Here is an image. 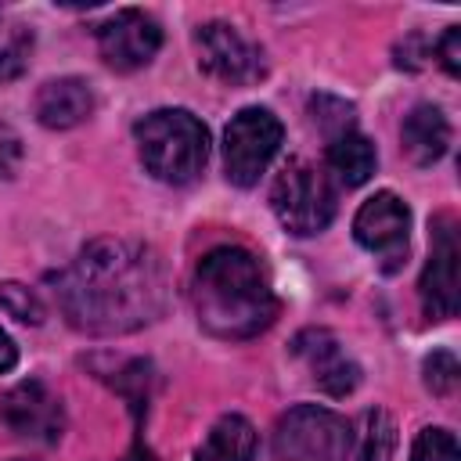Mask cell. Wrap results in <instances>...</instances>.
I'll return each mask as SVG.
<instances>
[{"label": "cell", "mask_w": 461, "mask_h": 461, "mask_svg": "<svg viewBox=\"0 0 461 461\" xmlns=\"http://www.w3.org/2000/svg\"><path fill=\"white\" fill-rule=\"evenodd\" d=\"M58 306L76 331L126 335L162 317L169 274L162 256L130 238L90 241L61 274L50 277Z\"/></svg>", "instance_id": "6da1fadb"}, {"label": "cell", "mask_w": 461, "mask_h": 461, "mask_svg": "<svg viewBox=\"0 0 461 461\" xmlns=\"http://www.w3.org/2000/svg\"><path fill=\"white\" fill-rule=\"evenodd\" d=\"M191 303L198 324L216 339H252L277 317V295L267 267L238 245L212 249L198 259L191 277Z\"/></svg>", "instance_id": "7a4b0ae2"}, {"label": "cell", "mask_w": 461, "mask_h": 461, "mask_svg": "<svg viewBox=\"0 0 461 461\" xmlns=\"http://www.w3.org/2000/svg\"><path fill=\"white\" fill-rule=\"evenodd\" d=\"M133 137H137V151H140L144 169L162 184L184 187L209 162V130L187 108L148 112L133 126Z\"/></svg>", "instance_id": "3957f363"}, {"label": "cell", "mask_w": 461, "mask_h": 461, "mask_svg": "<svg viewBox=\"0 0 461 461\" xmlns=\"http://www.w3.org/2000/svg\"><path fill=\"white\" fill-rule=\"evenodd\" d=\"M270 205L285 230L310 238L331 223L339 202H335V187H331L328 173H321L317 166H310L303 158H292L270 187Z\"/></svg>", "instance_id": "277c9868"}, {"label": "cell", "mask_w": 461, "mask_h": 461, "mask_svg": "<svg viewBox=\"0 0 461 461\" xmlns=\"http://www.w3.org/2000/svg\"><path fill=\"white\" fill-rule=\"evenodd\" d=\"M349 443V425L317 403H299L274 425V461H339Z\"/></svg>", "instance_id": "5b68a950"}, {"label": "cell", "mask_w": 461, "mask_h": 461, "mask_svg": "<svg viewBox=\"0 0 461 461\" xmlns=\"http://www.w3.org/2000/svg\"><path fill=\"white\" fill-rule=\"evenodd\" d=\"M285 126L270 108H241L223 130V169L238 187H252L281 148Z\"/></svg>", "instance_id": "8992f818"}, {"label": "cell", "mask_w": 461, "mask_h": 461, "mask_svg": "<svg viewBox=\"0 0 461 461\" xmlns=\"http://www.w3.org/2000/svg\"><path fill=\"white\" fill-rule=\"evenodd\" d=\"M353 238L367 249L385 274L407 263V238H411V209L393 191H375L353 216Z\"/></svg>", "instance_id": "52a82bcc"}, {"label": "cell", "mask_w": 461, "mask_h": 461, "mask_svg": "<svg viewBox=\"0 0 461 461\" xmlns=\"http://www.w3.org/2000/svg\"><path fill=\"white\" fill-rule=\"evenodd\" d=\"M457 223L454 216L439 212L432 220V249H429V263L421 270L418 292H421V306L432 321H447L457 313L461 306V274H457Z\"/></svg>", "instance_id": "ba28073f"}, {"label": "cell", "mask_w": 461, "mask_h": 461, "mask_svg": "<svg viewBox=\"0 0 461 461\" xmlns=\"http://www.w3.org/2000/svg\"><path fill=\"white\" fill-rule=\"evenodd\" d=\"M162 47V29L151 14L126 7L115 11L108 22L97 25V50L104 58V65H112L115 72H137L144 68Z\"/></svg>", "instance_id": "9c48e42d"}, {"label": "cell", "mask_w": 461, "mask_h": 461, "mask_svg": "<svg viewBox=\"0 0 461 461\" xmlns=\"http://www.w3.org/2000/svg\"><path fill=\"white\" fill-rule=\"evenodd\" d=\"M198 65L220 83H252L263 76V54L227 22H209L194 32Z\"/></svg>", "instance_id": "30bf717a"}, {"label": "cell", "mask_w": 461, "mask_h": 461, "mask_svg": "<svg viewBox=\"0 0 461 461\" xmlns=\"http://www.w3.org/2000/svg\"><path fill=\"white\" fill-rule=\"evenodd\" d=\"M0 418L14 436L36 439V443H58L65 432V407L61 400L36 378L18 382L0 400Z\"/></svg>", "instance_id": "8fae6325"}, {"label": "cell", "mask_w": 461, "mask_h": 461, "mask_svg": "<svg viewBox=\"0 0 461 461\" xmlns=\"http://www.w3.org/2000/svg\"><path fill=\"white\" fill-rule=\"evenodd\" d=\"M292 353L303 360L310 371L313 385L324 389L328 396H349L360 382L357 360L346 353V346L328 331V328H306L292 339Z\"/></svg>", "instance_id": "7c38bea8"}, {"label": "cell", "mask_w": 461, "mask_h": 461, "mask_svg": "<svg viewBox=\"0 0 461 461\" xmlns=\"http://www.w3.org/2000/svg\"><path fill=\"white\" fill-rule=\"evenodd\" d=\"M32 112L47 130H72L94 115V90L79 76L50 79L36 90Z\"/></svg>", "instance_id": "4fadbf2b"}, {"label": "cell", "mask_w": 461, "mask_h": 461, "mask_svg": "<svg viewBox=\"0 0 461 461\" xmlns=\"http://www.w3.org/2000/svg\"><path fill=\"white\" fill-rule=\"evenodd\" d=\"M400 137L414 166H432L450 148V122L436 104H414L400 126Z\"/></svg>", "instance_id": "5bb4252c"}, {"label": "cell", "mask_w": 461, "mask_h": 461, "mask_svg": "<svg viewBox=\"0 0 461 461\" xmlns=\"http://www.w3.org/2000/svg\"><path fill=\"white\" fill-rule=\"evenodd\" d=\"M375 162H378L375 144L357 130H342L328 140V169L335 173V180L342 187L367 184V176L375 173Z\"/></svg>", "instance_id": "9a60e30c"}, {"label": "cell", "mask_w": 461, "mask_h": 461, "mask_svg": "<svg viewBox=\"0 0 461 461\" xmlns=\"http://www.w3.org/2000/svg\"><path fill=\"white\" fill-rule=\"evenodd\" d=\"M396 450V425L385 411H364L357 429H349V443L339 461H393Z\"/></svg>", "instance_id": "2e32d148"}, {"label": "cell", "mask_w": 461, "mask_h": 461, "mask_svg": "<svg viewBox=\"0 0 461 461\" xmlns=\"http://www.w3.org/2000/svg\"><path fill=\"white\" fill-rule=\"evenodd\" d=\"M256 454V429L241 414H223L212 429L194 461H252Z\"/></svg>", "instance_id": "e0dca14e"}, {"label": "cell", "mask_w": 461, "mask_h": 461, "mask_svg": "<svg viewBox=\"0 0 461 461\" xmlns=\"http://www.w3.org/2000/svg\"><path fill=\"white\" fill-rule=\"evenodd\" d=\"M0 310L22 324H43V317H47L40 295L18 281H0Z\"/></svg>", "instance_id": "ac0fdd59"}, {"label": "cell", "mask_w": 461, "mask_h": 461, "mask_svg": "<svg viewBox=\"0 0 461 461\" xmlns=\"http://www.w3.org/2000/svg\"><path fill=\"white\" fill-rule=\"evenodd\" d=\"M411 461H461V447H457V439H454L450 429L429 425V429H421L414 436Z\"/></svg>", "instance_id": "d6986e66"}, {"label": "cell", "mask_w": 461, "mask_h": 461, "mask_svg": "<svg viewBox=\"0 0 461 461\" xmlns=\"http://www.w3.org/2000/svg\"><path fill=\"white\" fill-rule=\"evenodd\" d=\"M421 375H425L429 393H436V396H450V393L457 389V375H461V367H457V357H454L450 349H436V353L425 357Z\"/></svg>", "instance_id": "ffe728a7"}, {"label": "cell", "mask_w": 461, "mask_h": 461, "mask_svg": "<svg viewBox=\"0 0 461 461\" xmlns=\"http://www.w3.org/2000/svg\"><path fill=\"white\" fill-rule=\"evenodd\" d=\"M29 50H32V32L22 29V25H14L11 36H7V43L0 47V83H4V79H14V76L25 68Z\"/></svg>", "instance_id": "44dd1931"}, {"label": "cell", "mask_w": 461, "mask_h": 461, "mask_svg": "<svg viewBox=\"0 0 461 461\" xmlns=\"http://www.w3.org/2000/svg\"><path fill=\"white\" fill-rule=\"evenodd\" d=\"M22 166V137L11 122L0 119V180H11Z\"/></svg>", "instance_id": "7402d4cb"}, {"label": "cell", "mask_w": 461, "mask_h": 461, "mask_svg": "<svg viewBox=\"0 0 461 461\" xmlns=\"http://www.w3.org/2000/svg\"><path fill=\"white\" fill-rule=\"evenodd\" d=\"M436 58H439V65L447 68V76H457L461 72V29L457 25H450L439 40H436Z\"/></svg>", "instance_id": "603a6c76"}, {"label": "cell", "mask_w": 461, "mask_h": 461, "mask_svg": "<svg viewBox=\"0 0 461 461\" xmlns=\"http://www.w3.org/2000/svg\"><path fill=\"white\" fill-rule=\"evenodd\" d=\"M14 364H18V346H14V339L0 328V375H4V371H11Z\"/></svg>", "instance_id": "cb8c5ba5"}, {"label": "cell", "mask_w": 461, "mask_h": 461, "mask_svg": "<svg viewBox=\"0 0 461 461\" xmlns=\"http://www.w3.org/2000/svg\"><path fill=\"white\" fill-rule=\"evenodd\" d=\"M122 461H155V454H151L144 443H133V450H130Z\"/></svg>", "instance_id": "d4e9b609"}, {"label": "cell", "mask_w": 461, "mask_h": 461, "mask_svg": "<svg viewBox=\"0 0 461 461\" xmlns=\"http://www.w3.org/2000/svg\"><path fill=\"white\" fill-rule=\"evenodd\" d=\"M7 36H11V29H7V32H4V36H0V47H4V43H7Z\"/></svg>", "instance_id": "484cf974"}]
</instances>
